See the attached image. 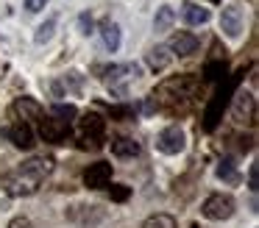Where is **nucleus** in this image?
<instances>
[{"mask_svg":"<svg viewBox=\"0 0 259 228\" xmlns=\"http://www.w3.org/2000/svg\"><path fill=\"white\" fill-rule=\"evenodd\" d=\"M53 172V159L48 156H34V159L23 161L14 172L6 175V192L20 198V195H34L39 184Z\"/></svg>","mask_w":259,"mask_h":228,"instance_id":"obj_1","label":"nucleus"},{"mask_svg":"<svg viewBox=\"0 0 259 228\" xmlns=\"http://www.w3.org/2000/svg\"><path fill=\"white\" fill-rule=\"evenodd\" d=\"M237 83H240V75L229 78V81H226L223 86L214 92V98L209 100L206 111H203V128H206V131H214V128H218V122L223 120V111H226V106L231 103V95L237 92Z\"/></svg>","mask_w":259,"mask_h":228,"instance_id":"obj_2","label":"nucleus"},{"mask_svg":"<svg viewBox=\"0 0 259 228\" xmlns=\"http://www.w3.org/2000/svg\"><path fill=\"white\" fill-rule=\"evenodd\" d=\"M201 214L206 220H229L234 214V200L229 195H209L201 206Z\"/></svg>","mask_w":259,"mask_h":228,"instance_id":"obj_3","label":"nucleus"},{"mask_svg":"<svg viewBox=\"0 0 259 228\" xmlns=\"http://www.w3.org/2000/svg\"><path fill=\"white\" fill-rule=\"evenodd\" d=\"M184 145H187V139H184V131H181L179 125L164 128V131L156 136V148L162 150V153H167V156L181 153V150H184Z\"/></svg>","mask_w":259,"mask_h":228,"instance_id":"obj_4","label":"nucleus"},{"mask_svg":"<svg viewBox=\"0 0 259 228\" xmlns=\"http://www.w3.org/2000/svg\"><path fill=\"white\" fill-rule=\"evenodd\" d=\"M253 111H256V100H253L251 92H234V100H231V117L234 122H251Z\"/></svg>","mask_w":259,"mask_h":228,"instance_id":"obj_5","label":"nucleus"},{"mask_svg":"<svg viewBox=\"0 0 259 228\" xmlns=\"http://www.w3.org/2000/svg\"><path fill=\"white\" fill-rule=\"evenodd\" d=\"M109 181H112V164L109 161H95L84 170V184L90 189H103L109 187Z\"/></svg>","mask_w":259,"mask_h":228,"instance_id":"obj_6","label":"nucleus"},{"mask_svg":"<svg viewBox=\"0 0 259 228\" xmlns=\"http://www.w3.org/2000/svg\"><path fill=\"white\" fill-rule=\"evenodd\" d=\"M220 28L229 39H237L242 33V9L240 6H226L220 14Z\"/></svg>","mask_w":259,"mask_h":228,"instance_id":"obj_7","label":"nucleus"},{"mask_svg":"<svg viewBox=\"0 0 259 228\" xmlns=\"http://www.w3.org/2000/svg\"><path fill=\"white\" fill-rule=\"evenodd\" d=\"M39 136L45 139V142H53V145H59V142H64V139L70 136V125L67 122H62V120H42V125H39Z\"/></svg>","mask_w":259,"mask_h":228,"instance_id":"obj_8","label":"nucleus"},{"mask_svg":"<svg viewBox=\"0 0 259 228\" xmlns=\"http://www.w3.org/2000/svg\"><path fill=\"white\" fill-rule=\"evenodd\" d=\"M3 133L14 142V148H20V150H31V148H34V131H31L28 122H14V125H9Z\"/></svg>","mask_w":259,"mask_h":228,"instance_id":"obj_9","label":"nucleus"},{"mask_svg":"<svg viewBox=\"0 0 259 228\" xmlns=\"http://www.w3.org/2000/svg\"><path fill=\"white\" fill-rule=\"evenodd\" d=\"M198 36H192V33H187V31H179V33H173V39H170V53H179V56H192L198 50Z\"/></svg>","mask_w":259,"mask_h":228,"instance_id":"obj_10","label":"nucleus"},{"mask_svg":"<svg viewBox=\"0 0 259 228\" xmlns=\"http://www.w3.org/2000/svg\"><path fill=\"white\" fill-rule=\"evenodd\" d=\"M145 61H148V67H151L153 72H162L164 67H167L170 61H173V53H170V48H167V44H156V48H151V50H148Z\"/></svg>","mask_w":259,"mask_h":228,"instance_id":"obj_11","label":"nucleus"},{"mask_svg":"<svg viewBox=\"0 0 259 228\" xmlns=\"http://www.w3.org/2000/svg\"><path fill=\"white\" fill-rule=\"evenodd\" d=\"M181 20H184L187 25H203V22L209 20V11L201 9L198 3H192V0H184V3H181Z\"/></svg>","mask_w":259,"mask_h":228,"instance_id":"obj_12","label":"nucleus"},{"mask_svg":"<svg viewBox=\"0 0 259 228\" xmlns=\"http://www.w3.org/2000/svg\"><path fill=\"white\" fill-rule=\"evenodd\" d=\"M14 114H20L23 120L20 122H28V120H39L42 117V106L31 98H17L14 100Z\"/></svg>","mask_w":259,"mask_h":228,"instance_id":"obj_13","label":"nucleus"},{"mask_svg":"<svg viewBox=\"0 0 259 228\" xmlns=\"http://www.w3.org/2000/svg\"><path fill=\"white\" fill-rule=\"evenodd\" d=\"M75 209H81V214L78 211H73V220L78 222V225H98V222L103 220V209L101 206H75Z\"/></svg>","mask_w":259,"mask_h":228,"instance_id":"obj_14","label":"nucleus"},{"mask_svg":"<svg viewBox=\"0 0 259 228\" xmlns=\"http://www.w3.org/2000/svg\"><path fill=\"white\" fill-rule=\"evenodd\" d=\"M112 153L120 156V159H134L140 153V142H134L131 136H117L112 139Z\"/></svg>","mask_w":259,"mask_h":228,"instance_id":"obj_15","label":"nucleus"},{"mask_svg":"<svg viewBox=\"0 0 259 228\" xmlns=\"http://www.w3.org/2000/svg\"><path fill=\"white\" fill-rule=\"evenodd\" d=\"M103 128H106V122H103L98 114L81 117V133H84V139H101L103 136Z\"/></svg>","mask_w":259,"mask_h":228,"instance_id":"obj_16","label":"nucleus"},{"mask_svg":"<svg viewBox=\"0 0 259 228\" xmlns=\"http://www.w3.org/2000/svg\"><path fill=\"white\" fill-rule=\"evenodd\" d=\"M101 36H103V44H106V50H117L120 48V25L112 20H103L101 22Z\"/></svg>","mask_w":259,"mask_h":228,"instance_id":"obj_17","label":"nucleus"},{"mask_svg":"<svg viewBox=\"0 0 259 228\" xmlns=\"http://www.w3.org/2000/svg\"><path fill=\"white\" fill-rule=\"evenodd\" d=\"M173 20H176V11L170 9V6H162V9L156 11V20H153V28H156V31H170Z\"/></svg>","mask_w":259,"mask_h":228,"instance_id":"obj_18","label":"nucleus"},{"mask_svg":"<svg viewBox=\"0 0 259 228\" xmlns=\"http://www.w3.org/2000/svg\"><path fill=\"white\" fill-rule=\"evenodd\" d=\"M53 31H56V20H45L39 28H36V33H34V42L36 44H45V42H51V36H53Z\"/></svg>","mask_w":259,"mask_h":228,"instance_id":"obj_19","label":"nucleus"},{"mask_svg":"<svg viewBox=\"0 0 259 228\" xmlns=\"http://www.w3.org/2000/svg\"><path fill=\"white\" fill-rule=\"evenodd\" d=\"M142 228H176V217H170V214H151L145 222H142Z\"/></svg>","mask_w":259,"mask_h":228,"instance_id":"obj_20","label":"nucleus"},{"mask_svg":"<svg viewBox=\"0 0 259 228\" xmlns=\"http://www.w3.org/2000/svg\"><path fill=\"white\" fill-rule=\"evenodd\" d=\"M218 178H220V181H229V184H237V181H240V175H237V167H234V161H231V159L220 161V167H218Z\"/></svg>","mask_w":259,"mask_h":228,"instance_id":"obj_21","label":"nucleus"},{"mask_svg":"<svg viewBox=\"0 0 259 228\" xmlns=\"http://www.w3.org/2000/svg\"><path fill=\"white\" fill-rule=\"evenodd\" d=\"M53 114H56L62 122H67V125H70V122L78 117V109H75L73 103H56V106H53Z\"/></svg>","mask_w":259,"mask_h":228,"instance_id":"obj_22","label":"nucleus"},{"mask_svg":"<svg viewBox=\"0 0 259 228\" xmlns=\"http://www.w3.org/2000/svg\"><path fill=\"white\" fill-rule=\"evenodd\" d=\"M226 75V64L223 61H209L206 67H203V78L206 81H218V78Z\"/></svg>","mask_w":259,"mask_h":228,"instance_id":"obj_23","label":"nucleus"},{"mask_svg":"<svg viewBox=\"0 0 259 228\" xmlns=\"http://www.w3.org/2000/svg\"><path fill=\"white\" fill-rule=\"evenodd\" d=\"M128 195H131V189L123 187V184H114V187H112V200H117V203L128 200Z\"/></svg>","mask_w":259,"mask_h":228,"instance_id":"obj_24","label":"nucleus"},{"mask_svg":"<svg viewBox=\"0 0 259 228\" xmlns=\"http://www.w3.org/2000/svg\"><path fill=\"white\" fill-rule=\"evenodd\" d=\"M78 31L84 33V36H90V33H92V17L87 14V11H84V14H78Z\"/></svg>","mask_w":259,"mask_h":228,"instance_id":"obj_25","label":"nucleus"},{"mask_svg":"<svg viewBox=\"0 0 259 228\" xmlns=\"http://www.w3.org/2000/svg\"><path fill=\"white\" fill-rule=\"evenodd\" d=\"M9 228H34V222H31L28 217H14V220L9 222Z\"/></svg>","mask_w":259,"mask_h":228,"instance_id":"obj_26","label":"nucleus"},{"mask_svg":"<svg viewBox=\"0 0 259 228\" xmlns=\"http://www.w3.org/2000/svg\"><path fill=\"white\" fill-rule=\"evenodd\" d=\"M256 175H259V167L256 164H251V172H248V187L256 192Z\"/></svg>","mask_w":259,"mask_h":228,"instance_id":"obj_27","label":"nucleus"},{"mask_svg":"<svg viewBox=\"0 0 259 228\" xmlns=\"http://www.w3.org/2000/svg\"><path fill=\"white\" fill-rule=\"evenodd\" d=\"M45 3H48V0H25V9H28V11H39V9H45Z\"/></svg>","mask_w":259,"mask_h":228,"instance_id":"obj_28","label":"nucleus"},{"mask_svg":"<svg viewBox=\"0 0 259 228\" xmlns=\"http://www.w3.org/2000/svg\"><path fill=\"white\" fill-rule=\"evenodd\" d=\"M212 3H218V0H212Z\"/></svg>","mask_w":259,"mask_h":228,"instance_id":"obj_29","label":"nucleus"}]
</instances>
